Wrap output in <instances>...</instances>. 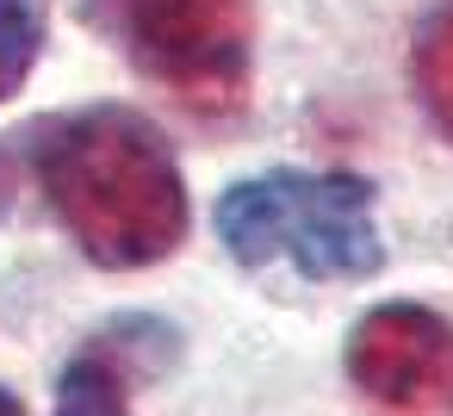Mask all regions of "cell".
Masks as SVG:
<instances>
[{
  "label": "cell",
  "mask_w": 453,
  "mask_h": 416,
  "mask_svg": "<svg viewBox=\"0 0 453 416\" xmlns=\"http://www.w3.org/2000/svg\"><path fill=\"white\" fill-rule=\"evenodd\" d=\"M38 181L100 267L168 261L187 236V187L168 137L137 106H81L38 125Z\"/></svg>",
  "instance_id": "1"
},
{
  "label": "cell",
  "mask_w": 453,
  "mask_h": 416,
  "mask_svg": "<svg viewBox=\"0 0 453 416\" xmlns=\"http://www.w3.org/2000/svg\"><path fill=\"white\" fill-rule=\"evenodd\" d=\"M218 236L242 267L292 261L304 280H366L385 261L372 187L360 174L267 168L218 199Z\"/></svg>",
  "instance_id": "2"
},
{
  "label": "cell",
  "mask_w": 453,
  "mask_h": 416,
  "mask_svg": "<svg viewBox=\"0 0 453 416\" xmlns=\"http://www.w3.org/2000/svg\"><path fill=\"white\" fill-rule=\"evenodd\" d=\"M81 19L193 112H236L249 94L255 0H81Z\"/></svg>",
  "instance_id": "3"
},
{
  "label": "cell",
  "mask_w": 453,
  "mask_h": 416,
  "mask_svg": "<svg viewBox=\"0 0 453 416\" xmlns=\"http://www.w3.org/2000/svg\"><path fill=\"white\" fill-rule=\"evenodd\" d=\"M348 379L397 416L447 410L453 404V323L428 304H372L348 335Z\"/></svg>",
  "instance_id": "4"
},
{
  "label": "cell",
  "mask_w": 453,
  "mask_h": 416,
  "mask_svg": "<svg viewBox=\"0 0 453 416\" xmlns=\"http://www.w3.org/2000/svg\"><path fill=\"white\" fill-rule=\"evenodd\" d=\"M410 75H416V100L428 106V119L453 137V0H434L416 50H410Z\"/></svg>",
  "instance_id": "5"
},
{
  "label": "cell",
  "mask_w": 453,
  "mask_h": 416,
  "mask_svg": "<svg viewBox=\"0 0 453 416\" xmlns=\"http://www.w3.org/2000/svg\"><path fill=\"white\" fill-rule=\"evenodd\" d=\"M125 385H131V373L94 342L88 354L69 360L63 391H57V416H131L125 410Z\"/></svg>",
  "instance_id": "6"
},
{
  "label": "cell",
  "mask_w": 453,
  "mask_h": 416,
  "mask_svg": "<svg viewBox=\"0 0 453 416\" xmlns=\"http://www.w3.org/2000/svg\"><path fill=\"white\" fill-rule=\"evenodd\" d=\"M50 38V0H0V100H13Z\"/></svg>",
  "instance_id": "7"
},
{
  "label": "cell",
  "mask_w": 453,
  "mask_h": 416,
  "mask_svg": "<svg viewBox=\"0 0 453 416\" xmlns=\"http://www.w3.org/2000/svg\"><path fill=\"white\" fill-rule=\"evenodd\" d=\"M13 193H19V168H13V156L0 150V218L13 212Z\"/></svg>",
  "instance_id": "8"
},
{
  "label": "cell",
  "mask_w": 453,
  "mask_h": 416,
  "mask_svg": "<svg viewBox=\"0 0 453 416\" xmlns=\"http://www.w3.org/2000/svg\"><path fill=\"white\" fill-rule=\"evenodd\" d=\"M0 416H26V410H19V397H13L7 385H0Z\"/></svg>",
  "instance_id": "9"
}]
</instances>
